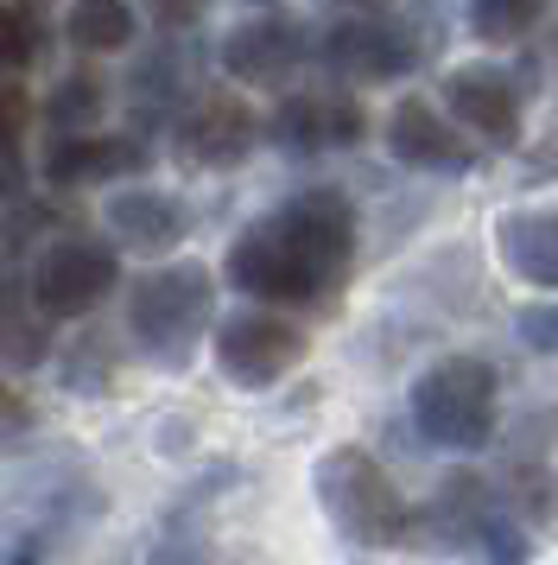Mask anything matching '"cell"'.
<instances>
[{"label":"cell","mask_w":558,"mask_h":565,"mask_svg":"<svg viewBox=\"0 0 558 565\" xmlns=\"http://www.w3.org/2000/svg\"><path fill=\"white\" fill-rule=\"evenodd\" d=\"M260 7H267V0H260Z\"/></svg>","instance_id":"obj_32"},{"label":"cell","mask_w":558,"mask_h":565,"mask_svg":"<svg viewBox=\"0 0 558 565\" xmlns=\"http://www.w3.org/2000/svg\"><path fill=\"white\" fill-rule=\"evenodd\" d=\"M197 77H203V52L191 45V39H159V45H147V52H140V64H133V77H127L133 121H140V128L184 121Z\"/></svg>","instance_id":"obj_10"},{"label":"cell","mask_w":558,"mask_h":565,"mask_svg":"<svg viewBox=\"0 0 558 565\" xmlns=\"http://www.w3.org/2000/svg\"><path fill=\"white\" fill-rule=\"evenodd\" d=\"M51 32H45V13L39 0H7L0 7V71H32L45 57Z\"/></svg>","instance_id":"obj_20"},{"label":"cell","mask_w":558,"mask_h":565,"mask_svg":"<svg viewBox=\"0 0 558 565\" xmlns=\"http://www.w3.org/2000/svg\"><path fill=\"white\" fill-rule=\"evenodd\" d=\"M304 362V331L279 311H235L216 324V369L235 387H273Z\"/></svg>","instance_id":"obj_6"},{"label":"cell","mask_w":558,"mask_h":565,"mask_svg":"<svg viewBox=\"0 0 558 565\" xmlns=\"http://www.w3.org/2000/svg\"><path fill=\"white\" fill-rule=\"evenodd\" d=\"M147 7H152V20H159L165 32H184L203 7H210V0H147Z\"/></svg>","instance_id":"obj_28"},{"label":"cell","mask_w":558,"mask_h":565,"mask_svg":"<svg viewBox=\"0 0 558 565\" xmlns=\"http://www.w3.org/2000/svg\"><path fill=\"white\" fill-rule=\"evenodd\" d=\"M115 286H121V260H115L108 242H51L45 255H39V267H32L25 299L45 318H83Z\"/></svg>","instance_id":"obj_7"},{"label":"cell","mask_w":558,"mask_h":565,"mask_svg":"<svg viewBox=\"0 0 558 565\" xmlns=\"http://www.w3.org/2000/svg\"><path fill=\"white\" fill-rule=\"evenodd\" d=\"M495 255L521 286H539L552 292L558 286V210L533 204V210H507L495 223Z\"/></svg>","instance_id":"obj_16"},{"label":"cell","mask_w":558,"mask_h":565,"mask_svg":"<svg viewBox=\"0 0 558 565\" xmlns=\"http://www.w3.org/2000/svg\"><path fill=\"white\" fill-rule=\"evenodd\" d=\"M412 426L444 451H482L495 433V369L482 356H444L412 382Z\"/></svg>","instance_id":"obj_4"},{"label":"cell","mask_w":558,"mask_h":565,"mask_svg":"<svg viewBox=\"0 0 558 565\" xmlns=\"http://www.w3.org/2000/svg\"><path fill=\"white\" fill-rule=\"evenodd\" d=\"M444 108L489 147H521V83L495 64H457L444 77Z\"/></svg>","instance_id":"obj_11"},{"label":"cell","mask_w":558,"mask_h":565,"mask_svg":"<svg viewBox=\"0 0 558 565\" xmlns=\"http://www.w3.org/2000/svg\"><path fill=\"white\" fill-rule=\"evenodd\" d=\"M140 565H223V553H216L210 540H197V534H165Z\"/></svg>","instance_id":"obj_25"},{"label":"cell","mask_w":558,"mask_h":565,"mask_svg":"<svg viewBox=\"0 0 558 565\" xmlns=\"http://www.w3.org/2000/svg\"><path fill=\"white\" fill-rule=\"evenodd\" d=\"M426 534L444 540V546L476 553L482 565H527L533 559L527 527H521L514 509H507L482 477H470V470H457L451 483L438 489V502L426 509Z\"/></svg>","instance_id":"obj_5"},{"label":"cell","mask_w":558,"mask_h":565,"mask_svg":"<svg viewBox=\"0 0 558 565\" xmlns=\"http://www.w3.org/2000/svg\"><path fill=\"white\" fill-rule=\"evenodd\" d=\"M521 343L539 356H558V306H527L521 311Z\"/></svg>","instance_id":"obj_27"},{"label":"cell","mask_w":558,"mask_h":565,"mask_svg":"<svg viewBox=\"0 0 558 565\" xmlns=\"http://www.w3.org/2000/svg\"><path fill=\"white\" fill-rule=\"evenodd\" d=\"M108 230L133 255H172L178 242H184V230H191V210L178 204L172 191L133 184V191H115L108 198Z\"/></svg>","instance_id":"obj_15"},{"label":"cell","mask_w":558,"mask_h":565,"mask_svg":"<svg viewBox=\"0 0 558 565\" xmlns=\"http://www.w3.org/2000/svg\"><path fill=\"white\" fill-rule=\"evenodd\" d=\"M387 153L400 159V166H412V172H470L476 166L470 140H457V128L426 96L394 103V115H387Z\"/></svg>","instance_id":"obj_14"},{"label":"cell","mask_w":558,"mask_h":565,"mask_svg":"<svg viewBox=\"0 0 558 565\" xmlns=\"http://www.w3.org/2000/svg\"><path fill=\"white\" fill-rule=\"evenodd\" d=\"M223 71L235 83H254V89H273L299 71L304 57H311V32L299 20H248V26H235L223 39Z\"/></svg>","instance_id":"obj_13"},{"label":"cell","mask_w":558,"mask_h":565,"mask_svg":"<svg viewBox=\"0 0 558 565\" xmlns=\"http://www.w3.org/2000/svg\"><path fill=\"white\" fill-rule=\"evenodd\" d=\"M25 184V166L20 153H0V204H13V191Z\"/></svg>","instance_id":"obj_29"},{"label":"cell","mask_w":558,"mask_h":565,"mask_svg":"<svg viewBox=\"0 0 558 565\" xmlns=\"http://www.w3.org/2000/svg\"><path fill=\"white\" fill-rule=\"evenodd\" d=\"M507 509H521L527 521H552L558 509V477L539 458H521L507 470Z\"/></svg>","instance_id":"obj_22"},{"label":"cell","mask_w":558,"mask_h":565,"mask_svg":"<svg viewBox=\"0 0 558 565\" xmlns=\"http://www.w3.org/2000/svg\"><path fill=\"white\" fill-rule=\"evenodd\" d=\"M25 128H32V96L20 83H0V153H13Z\"/></svg>","instance_id":"obj_26"},{"label":"cell","mask_w":558,"mask_h":565,"mask_svg":"<svg viewBox=\"0 0 558 565\" xmlns=\"http://www.w3.org/2000/svg\"><path fill=\"white\" fill-rule=\"evenodd\" d=\"M147 166V147L133 134H71L45 153V179L76 191V184H101V179H127Z\"/></svg>","instance_id":"obj_17"},{"label":"cell","mask_w":558,"mask_h":565,"mask_svg":"<svg viewBox=\"0 0 558 565\" xmlns=\"http://www.w3.org/2000/svg\"><path fill=\"white\" fill-rule=\"evenodd\" d=\"M355 260V204L343 191H299L279 210L228 242L223 274L235 292L267 299V306H324L350 280Z\"/></svg>","instance_id":"obj_1"},{"label":"cell","mask_w":558,"mask_h":565,"mask_svg":"<svg viewBox=\"0 0 558 565\" xmlns=\"http://www.w3.org/2000/svg\"><path fill=\"white\" fill-rule=\"evenodd\" d=\"M318 57L350 83H387L419 64V39L400 26H380V20H343V26L324 32Z\"/></svg>","instance_id":"obj_12"},{"label":"cell","mask_w":558,"mask_h":565,"mask_svg":"<svg viewBox=\"0 0 558 565\" xmlns=\"http://www.w3.org/2000/svg\"><path fill=\"white\" fill-rule=\"evenodd\" d=\"M368 128V115L355 96H286V103L267 115V140H273L286 159H311L330 153V147H355Z\"/></svg>","instance_id":"obj_9"},{"label":"cell","mask_w":558,"mask_h":565,"mask_svg":"<svg viewBox=\"0 0 558 565\" xmlns=\"http://www.w3.org/2000/svg\"><path fill=\"white\" fill-rule=\"evenodd\" d=\"M311 489L324 502L330 527L355 546H394V540L412 534V509L400 502V489L380 470V458L362 451V445H330L311 470Z\"/></svg>","instance_id":"obj_3"},{"label":"cell","mask_w":558,"mask_h":565,"mask_svg":"<svg viewBox=\"0 0 558 565\" xmlns=\"http://www.w3.org/2000/svg\"><path fill=\"white\" fill-rule=\"evenodd\" d=\"M7 419H13V401H7V387H0V426H7Z\"/></svg>","instance_id":"obj_31"},{"label":"cell","mask_w":558,"mask_h":565,"mask_svg":"<svg viewBox=\"0 0 558 565\" xmlns=\"http://www.w3.org/2000/svg\"><path fill=\"white\" fill-rule=\"evenodd\" d=\"M552 0H470V26L476 39L489 45H514V39H527L539 26V13H546Z\"/></svg>","instance_id":"obj_21"},{"label":"cell","mask_w":558,"mask_h":565,"mask_svg":"<svg viewBox=\"0 0 558 565\" xmlns=\"http://www.w3.org/2000/svg\"><path fill=\"white\" fill-rule=\"evenodd\" d=\"M101 108H108V89H101V77H89V71H71V77H64V83L45 96V121L64 134V140H71V134H89V128H96Z\"/></svg>","instance_id":"obj_19"},{"label":"cell","mask_w":558,"mask_h":565,"mask_svg":"<svg viewBox=\"0 0 558 565\" xmlns=\"http://www.w3.org/2000/svg\"><path fill=\"white\" fill-rule=\"evenodd\" d=\"M133 7L127 0H76L71 20H64V39H71L76 52H121L133 45Z\"/></svg>","instance_id":"obj_18"},{"label":"cell","mask_w":558,"mask_h":565,"mask_svg":"<svg viewBox=\"0 0 558 565\" xmlns=\"http://www.w3.org/2000/svg\"><path fill=\"white\" fill-rule=\"evenodd\" d=\"M0 565H39V540H20V546H13Z\"/></svg>","instance_id":"obj_30"},{"label":"cell","mask_w":558,"mask_h":565,"mask_svg":"<svg viewBox=\"0 0 558 565\" xmlns=\"http://www.w3.org/2000/svg\"><path fill=\"white\" fill-rule=\"evenodd\" d=\"M260 121H254V108L242 96H228V89H210L197 103L184 108V121H178V153L184 166H203V172H228V166H242L254 153V140H260Z\"/></svg>","instance_id":"obj_8"},{"label":"cell","mask_w":558,"mask_h":565,"mask_svg":"<svg viewBox=\"0 0 558 565\" xmlns=\"http://www.w3.org/2000/svg\"><path fill=\"white\" fill-rule=\"evenodd\" d=\"M51 337H45V311L25 306V311H7L0 318V356L13 362V369H32V362H45Z\"/></svg>","instance_id":"obj_23"},{"label":"cell","mask_w":558,"mask_h":565,"mask_svg":"<svg viewBox=\"0 0 558 565\" xmlns=\"http://www.w3.org/2000/svg\"><path fill=\"white\" fill-rule=\"evenodd\" d=\"M45 230H51V210L45 204H13V210H7V223H0V255L20 260Z\"/></svg>","instance_id":"obj_24"},{"label":"cell","mask_w":558,"mask_h":565,"mask_svg":"<svg viewBox=\"0 0 558 565\" xmlns=\"http://www.w3.org/2000/svg\"><path fill=\"white\" fill-rule=\"evenodd\" d=\"M210 318H216V280L197 260L159 267L147 280H133V292H127V331H133V343L152 369H184L191 350L203 343V331H210Z\"/></svg>","instance_id":"obj_2"}]
</instances>
